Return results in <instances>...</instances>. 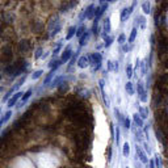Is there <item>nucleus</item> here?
I'll return each instance as SVG.
<instances>
[{"instance_id": "obj_18", "label": "nucleus", "mask_w": 168, "mask_h": 168, "mask_svg": "<svg viewBox=\"0 0 168 168\" xmlns=\"http://www.w3.org/2000/svg\"><path fill=\"white\" fill-rule=\"evenodd\" d=\"M62 61L61 59H57V58H53L51 61H50V63H49V67H50V70H53V71H57L58 70V67L59 66H62Z\"/></svg>"}, {"instance_id": "obj_43", "label": "nucleus", "mask_w": 168, "mask_h": 168, "mask_svg": "<svg viewBox=\"0 0 168 168\" xmlns=\"http://www.w3.org/2000/svg\"><path fill=\"white\" fill-rule=\"evenodd\" d=\"M143 150L146 151V154L147 155H151V147H150V145H148V142H143Z\"/></svg>"}, {"instance_id": "obj_3", "label": "nucleus", "mask_w": 168, "mask_h": 168, "mask_svg": "<svg viewBox=\"0 0 168 168\" xmlns=\"http://www.w3.org/2000/svg\"><path fill=\"white\" fill-rule=\"evenodd\" d=\"M61 28H62V25H61L59 17H57V16L53 17V20L50 21V24H49V34H50V37H55V36L61 32Z\"/></svg>"}, {"instance_id": "obj_20", "label": "nucleus", "mask_w": 168, "mask_h": 168, "mask_svg": "<svg viewBox=\"0 0 168 168\" xmlns=\"http://www.w3.org/2000/svg\"><path fill=\"white\" fill-rule=\"evenodd\" d=\"M134 131V135H135V143L137 142H139V143H143V131H142V129H133Z\"/></svg>"}, {"instance_id": "obj_45", "label": "nucleus", "mask_w": 168, "mask_h": 168, "mask_svg": "<svg viewBox=\"0 0 168 168\" xmlns=\"http://www.w3.org/2000/svg\"><path fill=\"white\" fill-rule=\"evenodd\" d=\"M108 70H109V71H114V62L108 61Z\"/></svg>"}, {"instance_id": "obj_9", "label": "nucleus", "mask_w": 168, "mask_h": 168, "mask_svg": "<svg viewBox=\"0 0 168 168\" xmlns=\"http://www.w3.org/2000/svg\"><path fill=\"white\" fill-rule=\"evenodd\" d=\"M71 57H72V47H71V45H68V46H66V49L63 50L61 61H62V63H66L71 59Z\"/></svg>"}, {"instance_id": "obj_36", "label": "nucleus", "mask_w": 168, "mask_h": 168, "mask_svg": "<svg viewBox=\"0 0 168 168\" xmlns=\"http://www.w3.org/2000/svg\"><path fill=\"white\" fill-rule=\"evenodd\" d=\"M42 75H43V71H42V70H37V71H34L32 74V79L33 80H37V79H40Z\"/></svg>"}, {"instance_id": "obj_22", "label": "nucleus", "mask_w": 168, "mask_h": 168, "mask_svg": "<svg viewBox=\"0 0 168 168\" xmlns=\"http://www.w3.org/2000/svg\"><path fill=\"white\" fill-rule=\"evenodd\" d=\"M137 34H138V28L134 26L133 29H131V33H130V36H129V38H127V42H129V43H133V42L135 41Z\"/></svg>"}, {"instance_id": "obj_31", "label": "nucleus", "mask_w": 168, "mask_h": 168, "mask_svg": "<svg viewBox=\"0 0 168 168\" xmlns=\"http://www.w3.org/2000/svg\"><path fill=\"white\" fill-rule=\"evenodd\" d=\"M154 160H155V166H156V168H163V162H162L160 155L155 154V155H154Z\"/></svg>"}, {"instance_id": "obj_33", "label": "nucleus", "mask_w": 168, "mask_h": 168, "mask_svg": "<svg viewBox=\"0 0 168 168\" xmlns=\"http://www.w3.org/2000/svg\"><path fill=\"white\" fill-rule=\"evenodd\" d=\"M122 126H124L125 130H129L131 129V120L129 117H124V121H122Z\"/></svg>"}, {"instance_id": "obj_11", "label": "nucleus", "mask_w": 168, "mask_h": 168, "mask_svg": "<svg viewBox=\"0 0 168 168\" xmlns=\"http://www.w3.org/2000/svg\"><path fill=\"white\" fill-rule=\"evenodd\" d=\"M135 106L138 108V114L142 117V120H147V117H148V108L147 106H141L139 105V101L135 103Z\"/></svg>"}, {"instance_id": "obj_6", "label": "nucleus", "mask_w": 168, "mask_h": 168, "mask_svg": "<svg viewBox=\"0 0 168 168\" xmlns=\"http://www.w3.org/2000/svg\"><path fill=\"white\" fill-rule=\"evenodd\" d=\"M135 5H137V1H134L133 4L130 5V7L122 8L121 12H120V19H121V22H125L129 17H130V15L133 13V11H134V8H135Z\"/></svg>"}, {"instance_id": "obj_2", "label": "nucleus", "mask_w": 168, "mask_h": 168, "mask_svg": "<svg viewBox=\"0 0 168 168\" xmlns=\"http://www.w3.org/2000/svg\"><path fill=\"white\" fill-rule=\"evenodd\" d=\"M88 59H89V66L93 67V71L100 70L103 63V55L100 53H92L91 55H88Z\"/></svg>"}, {"instance_id": "obj_46", "label": "nucleus", "mask_w": 168, "mask_h": 168, "mask_svg": "<svg viewBox=\"0 0 168 168\" xmlns=\"http://www.w3.org/2000/svg\"><path fill=\"white\" fill-rule=\"evenodd\" d=\"M148 168H156V166H155V160H154V159H150V160H148Z\"/></svg>"}, {"instance_id": "obj_51", "label": "nucleus", "mask_w": 168, "mask_h": 168, "mask_svg": "<svg viewBox=\"0 0 168 168\" xmlns=\"http://www.w3.org/2000/svg\"><path fill=\"white\" fill-rule=\"evenodd\" d=\"M135 168H141V167H139V166H137V164H135Z\"/></svg>"}, {"instance_id": "obj_27", "label": "nucleus", "mask_w": 168, "mask_h": 168, "mask_svg": "<svg viewBox=\"0 0 168 168\" xmlns=\"http://www.w3.org/2000/svg\"><path fill=\"white\" fill-rule=\"evenodd\" d=\"M79 53H80V49L79 50H76V51L72 54V57H71V59H70V63H68V67H72L75 63L78 62V57H79Z\"/></svg>"}, {"instance_id": "obj_15", "label": "nucleus", "mask_w": 168, "mask_h": 168, "mask_svg": "<svg viewBox=\"0 0 168 168\" xmlns=\"http://www.w3.org/2000/svg\"><path fill=\"white\" fill-rule=\"evenodd\" d=\"M110 29H112V26H110V19L106 16V17L104 19V22H103V33H105V34L109 36Z\"/></svg>"}, {"instance_id": "obj_26", "label": "nucleus", "mask_w": 168, "mask_h": 168, "mask_svg": "<svg viewBox=\"0 0 168 168\" xmlns=\"http://www.w3.org/2000/svg\"><path fill=\"white\" fill-rule=\"evenodd\" d=\"M142 11H143L145 15H150L151 13V3L150 1L142 3Z\"/></svg>"}, {"instance_id": "obj_17", "label": "nucleus", "mask_w": 168, "mask_h": 168, "mask_svg": "<svg viewBox=\"0 0 168 168\" xmlns=\"http://www.w3.org/2000/svg\"><path fill=\"white\" fill-rule=\"evenodd\" d=\"M89 36H91V32L89 30H85V33L82 36V37L79 38V46L80 47H83V46H85L87 43H88V40H89Z\"/></svg>"}, {"instance_id": "obj_39", "label": "nucleus", "mask_w": 168, "mask_h": 168, "mask_svg": "<svg viewBox=\"0 0 168 168\" xmlns=\"http://www.w3.org/2000/svg\"><path fill=\"white\" fill-rule=\"evenodd\" d=\"M117 42H118L121 46H124V45L126 43V36L124 34V33H121V34L118 36V38H117Z\"/></svg>"}, {"instance_id": "obj_23", "label": "nucleus", "mask_w": 168, "mask_h": 168, "mask_svg": "<svg viewBox=\"0 0 168 168\" xmlns=\"http://www.w3.org/2000/svg\"><path fill=\"white\" fill-rule=\"evenodd\" d=\"M76 30H78L76 26H70L68 28V33H67V36H66V40L67 41L72 40V38H74V36H76Z\"/></svg>"}, {"instance_id": "obj_53", "label": "nucleus", "mask_w": 168, "mask_h": 168, "mask_svg": "<svg viewBox=\"0 0 168 168\" xmlns=\"http://www.w3.org/2000/svg\"><path fill=\"white\" fill-rule=\"evenodd\" d=\"M125 168H129V167H125Z\"/></svg>"}, {"instance_id": "obj_34", "label": "nucleus", "mask_w": 168, "mask_h": 168, "mask_svg": "<svg viewBox=\"0 0 168 168\" xmlns=\"http://www.w3.org/2000/svg\"><path fill=\"white\" fill-rule=\"evenodd\" d=\"M114 114H116V118L118 120V126L122 125V121H124V116L121 114V112H120L118 109L116 108V109H114Z\"/></svg>"}, {"instance_id": "obj_12", "label": "nucleus", "mask_w": 168, "mask_h": 168, "mask_svg": "<svg viewBox=\"0 0 168 168\" xmlns=\"http://www.w3.org/2000/svg\"><path fill=\"white\" fill-rule=\"evenodd\" d=\"M78 67L79 68H87V67L89 66V59H88V55H82V57H79V59H78Z\"/></svg>"}, {"instance_id": "obj_35", "label": "nucleus", "mask_w": 168, "mask_h": 168, "mask_svg": "<svg viewBox=\"0 0 168 168\" xmlns=\"http://www.w3.org/2000/svg\"><path fill=\"white\" fill-rule=\"evenodd\" d=\"M62 42H63V41H59V43H58L57 46H55V49L53 50V58H55L58 54H59L61 49H62Z\"/></svg>"}, {"instance_id": "obj_48", "label": "nucleus", "mask_w": 168, "mask_h": 168, "mask_svg": "<svg viewBox=\"0 0 168 168\" xmlns=\"http://www.w3.org/2000/svg\"><path fill=\"white\" fill-rule=\"evenodd\" d=\"M110 159H112V148L109 147L108 148V162H110Z\"/></svg>"}, {"instance_id": "obj_37", "label": "nucleus", "mask_w": 168, "mask_h": 168, "mask_svg": "<svg viewBox=\"0 0 168 168\" xmlns=\"http://www.w3.org/2000/svg\"><path fill=\"white\" fill-rule=\"evenodd\" d=\"M78 3H70V4H67V5H64V7L61 8V12L62 13H66V12H68V9L70 8H72V7H75Z\"/></svg>"}, {"instance_id": "obj_10", "label": "nucleus", "mask_w": 168, "mask_h": 168, "mask_svg": "<svg viewBox=\"0 0 168 168\" xmlns=\"http://www.w3.org/2000/svg\"><path fill=\"white\" fill-rule=\"evenodd\" d=\"M99 87H100V92H101V96H103V100H104V103H105V106L106 108H109L110 106V103H109V99H108V96H106V92H105V89H104V80H99Z\"/></svg>"}, {"instance_id": "obj_1", "label": "nucleus", "mask_w": 168, "mask_h": 168, "mask_svg": "<svg viewBox=\"0 0 168 168\" xmlns=\"http://www.w3.org/2000/svg\"><path fill=\"white\" fill-rule=\"evenodd\" d=\"M95 11H96V5L95 4H89L85 7V9L82 11V13L79 15V21L83 22L85 19L89 20H95Z\"/></svg>"}, {"instance_id": "obj_50", "label": "nucleus", "mask_w": 168, "mask_h": 168, "mask_svg": "<svg viewBox=\"0 0 168 168\" xmlns=\"http://www.w3.org/2000/svg\"><path fill=\"white\" fill-rule=\"evenodd\" d=\"M150 43H151V46H154V43H155V42H154V36L150 37Z\"/></svg>"}, {"instance_id": "obj_8", "label": "nucleus", "mask_w": 168, "mask_h": 168, "mask_svg": "<svg viewBox=\"0 0 168 168\" xmlns=\"http://www.w3.org/2000/svg\"><path fill=\"white\" fill-rule=\"evenodd\" d=\"M22 95H24V92H22V91H17L16 93H13V96L7 101L8 108H12V106H15L16 104H17V101L22 97Z\"/></svg>"}, {"instance_id": "obj_38", "label": "nucleus", "mask_w": 168, "mask_h": 168, "mask_svg": "<svg viewBox=\"0 0 168 168\" xmlns=\"http://www.w3.org/2000/svg\"><path fill=\"white\" fill-rule=\"evenodd\" d=\"M85 26H84V25H82V26H79V28H78V30H76V37L78 38H80V37H82V36L84 34V33H85Z\"/></svg>"}, {"instance_id": "obj_44", "label": "nucleus", "mask_w": 168, "mask_h": 168, "mask_svg": "<svg viewBox=\"0 0 168 168\" xmlns=\"http://www.w3.org/2000/svg\"><path fill=\"white\" fill-rule=\"evenodd\" d=\"M155 134H156V139H158V141L162 143V142H163V139H162V134H160V131H159L158 129L155 130Z\"/></svg>"}, {"instance_id": "obj_41", "label": "nucleus", "mask_w": 168, "mask_h": 168, "mask_svg": "<svg viewBox=\"0 0 168 168\" xmlns=\"http://www.w3.org/2000/svg\"><path fill=\"white\" fill-rule=\"evenodd\" d=\"M42 53H43V49H42V47H38V49L36 50V54H34L36 59H40V58L43 57V54H42Z\"/></svg>"}, {"instance_id": "obj_19", "label": "nucleus", "mask_w": 168, "mask_h": 168, "mask_svg": "<svg viewBox=\"0 0 168 168\" xmlns=\"http://www.w3.org/2000/svg\"><path fill=\"white\" fill-rule=\"evenodd\" d=\"M32 95H33V89H28L26 92H24V95H22V97H21V101L19 103V105H17L19 108H21V106L28 101V99H29V97L32 96Z\"/></svg>"}, {"instance_id": "obj_32", "label": "nucleus", "mask_w": 168, "mask_h": 168, "mask_svg": "<svg viewBox=\"0 0 168 168\" xmlns=\"http://www.w3.org/2000/svg\"><path fill=\"white\" fill-rule=\"evenodd\" d=\"M113 41H114V37H113V36H108V37H106L105 40H104V47H105V49L110 47L112 43H113Z\"/></svg>"}, {"instance_id": "obj_42", "label": "nucleus", "mask_w": 168, "mask_h": 168, "mask_svg": "<svg viewBox=\"0 0 168 168\" xmlns=\"http://www.w3.org/2000/svg\"><path fill=\"white\" fill-rule=\"evenodd\" d=\"M120 138H121V131H120V126L116 127V145L120 146Z\"/></svg>"}, {"instance_id": "obj_13", "label": "nucleus", "mask_w": 168, "mask_h": 168, "mask_svg": "<svg viewBox=\"0 0 168 168\" xmlns=\"http://www.w3.org/2000/svg\"><path fill=\"white\" fill-rule=\"evenodd\" d=\"M146 17L145 16H137L135 17V25L134 26H137V28H141L142 30H145L146 29Z\"/></svg>"}, {"instance_id": "obj_47", "label": "nucleus", "mask_w": 168, "mask_h": 168, "mask_svg": "<svg viewBox=\"0 0 168 168\" xmlns=\"http://www.w3.org/2000/svg\"><path fill=\"white\" fill-rule=\"evenodd\" d=\"M122 50H124L125 53H127V51H130L131 50V46H126V45H124V46H122Z\"/></svg>"}, {"instance_id": "obj_30", "label": "nucleus", "mask_w": 168, "mask_h": 168, "mask_svg": "<svg viewBox=\"0 0 168 168\" xmlns=\"http://www.w3.org/2000/svg\"><path fill=\"white\" fill-rule=\"evenodd\" d=\"M134 75V68L131 64H126V78L127 79H131Z\"/></svg>"}, {"instance_id": "obj_14", "label": "nucleus", "mask_w": 168, "mask_h": 168, "mask_svg": "<svg viewBox=\"0 0 168 168\" xmlns=\"http://www.w3.org/2000/svg\"><path fill=\"white\" fill-rule=\"evenodd\" d=\"M133 121H134V124H135L137 129H142L145 126V120H142V117L139 116L138 113L133 114Z\"/></svg>"}, {"instance_id": "obj_5", "label": "nucleus", "mask_w": 168, "mask_h": 168, "mask_svg": "<svg viewBox=\"0 0 168 168\" xmlns=\"http://www.w3.org/2000/svg\"><path fill=\"white\" fill-rule=\"evenodd\" d=\"M25 80H26V75H24V76H22V78H21V79H20V80H19V82H17V83H16V84H15V85H13V87H12V88H11V89H9V91H8V92H7V93H5V96H4V97H3V101H4V103H5V101H8V100H9V99H11V97H12V96H13V92H15V91H16V92H17V89H19V88H20V87L22 85V84H24V83H25Z\"/></svg>"}, {"instance_id": "obj_7", "label": "nucleus", "mask_w": 168, "mask_h": 168, "mask_svg": "<svg viewBox=\"0 0 168 168\" xmlns=\"http://www.w3.org/2000/svg\"><path fill=\"white\" fill-rule=\"evenodd\" d=\"M135 158H138L139 160H141L143 164H146V166L148 164V160H150V159H148V155L146 154V151H145L141 146H135Z\"/></svg>"}, {"instance_id": "obj_16", "label": "nucleus", "mask_w": 168, "mask_h": 168, "mask_svg": "<svg viewBox=\"0 0 168 168\" xmlns=\"http://www.w3.org/2000/svg\"><path fill=\"white\" fill-rule=\"evenodd\" d=\"M13 116V113H12V110H8V112H5L4 114H3L1 117H0V127H3V125L4 124H7L8 121H9V118Z\"/></svg>"}, {"instance_id": "obj_29", "label": "nucleus", "mask_w": 168, "mask_h": 168, "mask_svg": "<svg viewBox=\"0 0 168 168\" xmlns=\"http://www.w3.org/2000/svg\"><path fill=\"white\" fill-rule=\"evenodd\" d=\"M139 67H141V75H142V76H145V75L147 74V59L141 61Z\"/></svg>"}, {"instance_id": "obj_49", "label": "nucleus", "mask_w": 168, "mask_h": 168, "mask_svg": "<svg viewBox=\"0 0 168 168\" xmlns=\"http://www.w3.org/2000/svg\"><path fill=\"white\" fill-rule=\"evenodd\" d=\"M114 71H118V62H114Z\"/></svg>"}, {"instance_id": "obj_40", "label": "nucleus", "mask_w": 168, "mask_h": 168, "mask_svg": "<svg viewBox=\"0 0 168 168\" xmlns=\"http://www.w3.org/2000/svg\"><path fill=\"white\" fill-rule=\"evenodd\" d=\"M92 33H93L95 36H97V33H99V21L97 20L93 21V25H92Z\"/></svg>"}, {"instance_id": "obj_21", "label": "nucleus", "mask_w": 168, "mask_h": 168, "mask_svg": "<svg viewBox=\"0 0 168 168\" xmlns=\"http://www.w3.org/2000/svg\"><path fill=\"white\" fill-rule=\"evenodd\" d=\"M125 91L126 93L129 95V96H133L134 93H135V87H134V84L131 82H126L125 84Z\"/></svg>"}, {"instance_id": "obj_25", "label": "nucleus", "mask_w": 168, "mask_h": 168, "mask_svg": "<svg viewBox=\"0 0 168 168\" xmlns=\"http://www.w3.org/2000/svg\"><path fill=\"white\" fill-rule=\"evenodd\" d=\"M63 80H64V75H61V76L55 78V79L51 82V84H50V88H55V87H58L61 84V82H63Z\"/></svg>"}, {"instance_id": "obj_52", "label": "nucleus", "mask_w": 168, "mask_h": 168, "mask_svg": "<svg viewBox=\"0 0 168 168\" xmlns=\"http://www.w3.org/2000/svg\"><path fill=\"white\" fill-rule=\"evenodd\" d=\"M0 92H1V87H0Z\"/></svg>"}, {"instance_id": "obj_4", "label": "nucleus", "mask_w": 168, "mask_h": 168, "mask_svg": "<svg viewBox=\"0 0 168 168\" xmlns=\"http://www.w3.org/2000/svg\"><path fill=\"white\" fill-rule=\"evenodd\" d=\"M135 91H137V95H138L139 101L147 103V99H148V96H147V88L145 87V83L142 82V80H138Z\"/></svg>"}, {"instance_id": "obj_24", "label": "nucleus", "mask_w": 168, "mask_h": 168, "mask_svg": "<svg viewBox=\"0 0 168 168\" xmlns=\"http://www.w3.org/2000/svg\"><path fill=\"white\" fill-rule=\"evenodd\" d=\"M54 76H55V71L50 70V72L47 74V76L45 78V80H43V85H47V84H50V82H53V80H54Z\"/></svg>"}, {"instance_id": "obj_28", "label": "nucleus", "mask_w": 168, "mask_h": 168, "mask_svg": "<svg viewBox=\"0 0 168 168\" xmlns=\"http://www.w3.org/2000/svg\"><path fill=\"white\" fill-rule=\"evenodd\" d=\"M122 155H124L125 158H127V156L130 155V145H129L127 142H125V143L122 145Z\"/></svg>"}]
</instances>
